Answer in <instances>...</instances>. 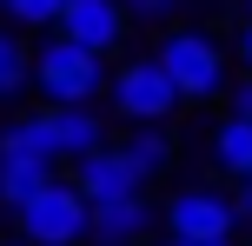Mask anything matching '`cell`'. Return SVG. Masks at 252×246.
I'll return each instance as SVG.
<instances>
[{
  "label": "cell",
  "mask_w": 252,
  "mask_h": 246,
  "mask_svg": "<svg viewBox=\"0 0 252 246\" xmlns=\"http://www.w3.org/2000/svg\"><path fill=\"white\" fill-rule=\"evenodd\" d=\"M13 240L27 246H80L87 240V193L73 180H47L13 207Z\"/></svg>",
  "instance_id": "1"
},
{
  "label": "cell",
  "mask_w": 252,
  "mask_h": 246,
  "mask_svg": "<svg viewBox=\"0 0 252 246\" xmlns=\"http://www.w3.org/2000/svg\"><path fill=\"white\" fill-rule=\"evenodd\" d=\"M153 60L166 67V80L179 87V100H219L226 93V47L199 27H173L153 47Z\"/></svg>",
  "instance_id": "2"
},
{
  "label": "cell",
  "mask_w": 252,
  "mask_h": 246,
  "mask_svg": "<svg viewBox=\"0 0 252 246\" xmlns=\"http://www.w3.org/2000/svg\"><path fill=\"white\" fill-rule=\"evenodd\" d=\"M106 93H113V106H120L126 127H166V120L179 113V87L166 80V67L153 60V53L120 60L113 73H106Z\"/></svg>",
  "instance_id": "3"
},
{
  "label": "cell",
  "mask_w": 252,
  "mask_h": 246,
  "mask_svg": "<svg viewBox=\"0 0 252 246\" xmlns=\"http://www.w3.org/2000/svg\"><path fill=\"white\" fill-rule=\"evenodd\" d=\"M106 53H93V47H73L66 34H53L47 47L33 53V87L47 93L53 106H80V100H93V93L106 87Z\"/></svg>",
  "instance_id": "4"
},
{
  "label": "cell",
  "mask_w": 252,
  "mask_h": 246,
  "mask_svg": "<svg viewBox=\"0 0 252 246\" xmlns=\"http://www.w3.org/2000/svg\"><path fill=\"white\" fill-rule=\"evenodd\" d=\"M159 226L173 240H232L239 233V213H232V200L213 193V186H179L159 207Z\"/></svg>",
  "instance_id": "5"
},
{
  "label": "cell",
  "mask_w": 252,
  "mask_h": 246,
  "mask_svg": "<svg viewBox=\"0 0 252 246\" xmlns=\"http://www.w3.org/2000/svg\"><path fill=\"white\" fill-rule=\"evenodd\" d=\"M53 34H66L73 47L113 53L126 40V7H120V0H66V7L53 13Z\"/></svg>",
  "instance_id": "6"
},
{
  "label": "cell",
  "mask_w": 252,
  "mask_h": 246,
  "mask_svg": "<svg viewBox=\"0 0 252 246\" xmlns=\"http://www.w3.org/2000/svg\"><path fill=\"white\" fill-rule=\"evenodd\" d=\"M73 186H80L87 200H113V193H146V173L126 160L120 140H100L93 153L73 160Z\"/></svg>",
  "instance_id": "7"
},
{
  "label": "cell",
  "mask_w": 252,
  "mask_h": 246,
  "mask_svg": "<svg viewBox=\"0 0 252 246\" xmlns=\"http://www.w3.org/2000/svg\"><path fill=\"white\" fill-rule=\"evenodd\" d=\"M159 220L146 193H113V200H87V240L93 246H133L146 226Z\"/></svg>",
  "instance_id": "8"
},
{
  "label": "cell",
  "mask_w": 252,
  "mask_h": 246,
  "mask_svg": "<svg viewBox=\"0 0 252 246\" xmlns=\"http://www.w3.org/2000/svg\"><path fill=\"white\" fill-rule=\"evenodd\" d=\"M40 127H47L53 160H80V153H93V146L106 140V120L93 113V100H80V106H47Z\"/></svg>",
  "instance_id": "9"
},
{
  "label": "cell",
  "mask_w": 252,
  "mask_h": 246,
  "mask_svg": "<svg viewBox=\"0 0 252 246\" xmlns=\"http://www.w3.org/2000/svg\"><path fill=\"white\" fill-rule=\"evenodd\" d=\"M53 180V160H40V153H7L0 146V207H20L27 193H40V186Z\"/></svg>",
  "instance_id": "10"
},
{
  "label": "cell",
  "mask_w": 252,
  "mask_h": 246,
  "mask_svg": "<svg viewBox=\"0 0 252 246\" xmlns=\"http://www.w3.org/2000/svg\"><path fill=\"white\" fill-rule=\"evenodd\" d=\"M213 167L232 173V180H246V173H252V120L226 113V120L213 127Z\"/></svg>",
  "instance_id": "11"
},
{
  "label": "cell",
  "mask_w": 252,
  "mask_h": 246,
  "mask_svg": "<svg viewBox=\"0 0 252 246\" xmlns=\"http://www.w3.org/2000/svg\"><path fill=\"white\" fill-rule=\"evenodd\" d=\"M120 146H126V160H133L146 180L173 167V133H166V127H126V140H120Z\"/></svg>",
  "instance_id": "12"
},
{
  "label": "cell",
  "mask_w": 252,
  "mask_h": 246,
  "mask_svg": "<svg viewBox=\"0 0 252 246\" xmlns=\"http://www.w3.org/2000/svg\"><path fill=\"white\" fill-rule=\"evenodd\" d=\"M20 87H33V53L20 47V34L0 27V100H13Z\"/></svg>",
  "instance_id": "13"
},
{
  "label": "cell",
  "mask_w": 252,
  "mask_h": 246,
  "mask_svg": "<svg viewBox=\"0 0 252 246\" xmlns=\"http://www.w3.org/2000/svg\"><path fill=\"white\" fill-rule=\"evenodd\" d=\"M60 7H66V0H0V13H13L20 27H53Z\"/></svg>",
  "instance_id": "14"
},
{
  "label": "cell",
  "mask_w": 252,
  "mask_h": 246,
  "mask_svg": "<svg viewBox=\"0 0 252 246\" xmlns=\"http://www.w3.org/2000/svg\"><path fill=\"white\" fill-rule=\"evenodd\" d=\"M120 7H126V20H166L179 0H120Z\"/></svg>",
  "instance_id": "15"
},
{
  "label": "cell",
  "mask_w": 252,
  "mask_h": 246,
  "mask_svg": "<svg viewBox=\"0 0 252 246\" xmlns=\"http://www.w3.org/2000/svg\"><path fill=\"white\" fill-rule=\"evenodd\" d=\"M232 213H239V226H252V173L232 180Z\"/></svg>",
  "instance_id": "16"
},
{
  "label": "cell",
  "mask_w": 252,
  "mask_h": 246,
  "mask_svg": "<svg viewBox=\"0 0 252 246\" xmlns=\"http://www.w3.org/2000/svg\"><path fill=\"white\" fill-rule=\"evenodd\" d=\"M226 113H239V120H252V73L239 80V87H232V106H226Z\"/></svg>",
  "instance_id": "17"
},
{
  "label": "cell",
  "mask_w": 252,
  "mask_h": 246,
  "mask_svg": "<svg viewBox=\"0 0 252 246\" xmlns=\"http://www.w3.org/2000/svg\"><path fill=\"white\" fill-rule=\"evenodd\" d=\"M232 47H239V67L252 73V13H246V27H239V34H232Z\"/></svg>",
  "instance_id": "18"
},
{
  "label": "cell",
  "mask_w": 252,
  "mask_h": 246,
  "mask_svg": "<svg viewBox=\"0 0 252 246\" xmlns=\"http://www.w3.org/2000/svg\"><path fill=\"white\" fill-rule=\"evenodd\" d=\"M166 246H232V240H173L166 233Z\"/></svg>",
  "instance_id": "19"
},
{
  "label": "cell",
  "mask_w": 252,
  "mask_h": 246,
  "mask_svg": "<svg viewBox=\"0 0 252 246\" xmlns=\"http://www.w3.org/2000/svg\"><path fill=\"white\" fill-rule=\"evenodd\" d=\"M0 246H27V240H0Z\"/></svg>",
  "instance_id": "20"
},
{
  "label": "cell",
  "mask_w": 252,
  "mask_h": 246,
  "mask_svg": "<svg viewBox=\"0 0 252 246\" xmlns=\"http://www.w3.org/2000/svg\"><path fill=\"white\" fill-rule=\"evenodd\" d=\"M133 246H139V240H133Z\"/></svg>",
  "instance_id": "21"
}]
</instances>
